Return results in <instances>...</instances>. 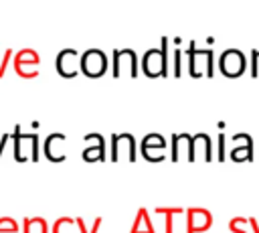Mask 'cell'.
I'll use <instances>...</instances> for the list:
<instances>
[{"instance_id":"cell-1","label":"cell","mask_w":259,"mask_h":233,"mask_svg":"<svg viewBox=\"0 0 259 233\" xmlns=\"http://www.w3.org/2000/svg\"><path fill=\"white\" fill-rule=\"evenodd\" d=\"M212 225V217L202 209H190L186 221V233H200Z\"/></svg>"},{"instance_id":"cell-2","label":"cell","mask_w":259,"mask_h":233,"mask_svg":"<svg viewBox=\"0 0 259 233\" xmlns=\"http://www.w3.org/2000/svg\"><path fill=\"white\" fill-rule=\"evenodd\" d=\"M130 233H156L154 227H152V221H150V217H148V213L144 209L138 213L136 223H134V229Z\"/></svg>"},{"instance_id":"cell-3","label":"cell","mask_w":259,"mask_h":233,"mask_svg":"<svg viewBox=\"0 0 259 233\" xmlns=\"http://www.w3.org/2000/svg\"><path fill=\"white\" fill-rule=\"evenodd\" d=\"M0 233H18V223L12 217H0Z\"/></svg>"},{"instance_id":"cell-4","label":"cell","mask_w":259,"mask_h":233,"mask_svg":"<svg viewBox=\"0 0 259 233\" xmlns=\"http://www.w3.org/2000/svg\"><path fill=\"white\" fill-rule=\"evenodd\" d=\"M75 225H77V229H79L81 233H97V229H99V225H101V219H95V223H93L91 231H87V227H85V223H83V219H81V217H77V219H75Z\"/></svg>"},{"instance_id":"cell-5","label":"cell","mask_w":259,"mask_h":233,"mask_svg":"<svg viewBox=\"0 0 259 233\" xmlns=\"http://www.w3.org/2000/svg\"><path fill=\"white\" fill-rule=\"evenodd\" d=\"M69 225H73V219H71V217H61V219L55 221L53 233H63V227H69Z\"/></svg>"},{"instance_id":"cell-6","label":"cell","mask_w":259,"mask_h":233,"mask_svg":"<svg viewBox=\"0 0 259 233\" xmlns=\"http://www.w3.org/2000/svg\"><path fill=\"white\" fill-rule=\"evenodd\" d=\"M10 57H12V51H10V49H6V53H4V59H2V63H0V77L4 75V69H6L8 61H10Z\"/></svg>"},{"instance_id":"cell-7","label":"cell","mask_w":259,"mask_h":233,"mask_svg":"<svg viewBox=\"0 0 259 233\" xmlns=\"http://www.w3.org/2000/svg\"><path fill=\"white\" fill-rule=\"evenodd\" d=\"M8 140H10V136H8V134H4V136H2V140H0V156H2L4 146H6V142H8Z\"/></svg>"},{"instance_id":"cell-8","label":"cell","mask_w":259,"mask_h":233,"mask_svg":"<svg viewBox=\"0 0 259 233\" xmlns=\"http://www.w3.org/2000/svg\"><path fill=\"white\" fill-rule=\"evenodd\" d=\"M249 223H251V227H253V233H259V225H257V221L255 219H247Z\"/></svg>"}]
</instances>
